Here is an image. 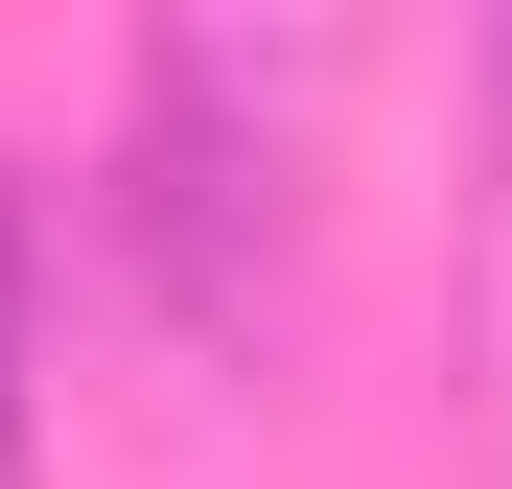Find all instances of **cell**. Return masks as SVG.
I'll list each match as a JSON object with an SVG mask.
<instances>
[{
    "label": "cell",
    "instance_id": "6da1fadb",
    "mask_svg": "<svg viewBox=\"0 0 512 489\" xmlns=\"http://www.w3.org/2000/svg\"><path fill=\"white\" fill-rule=\"evenodd\" d=\"M303 94H326V47H233V24H163L140 70V280L210 326L280 303V233H303Z\"/></svg>",
    "mask_w": 512,
    "mask_h": 489
},
{
    "label": "cell",
    "instance_id": "7a4b0ae2",
    "mask_svg": "<svg viewBox=\"0 0 512 489\" xmlns=\"http://www.w3.org/2000/svg\"><path fill=\"white\" fill-rule=\"evenodd\" d=\"M0 443H24V210H0Z\"/></svg>",
    "mask_w": 512,
    "mask_h": 489
}]
</instances>
